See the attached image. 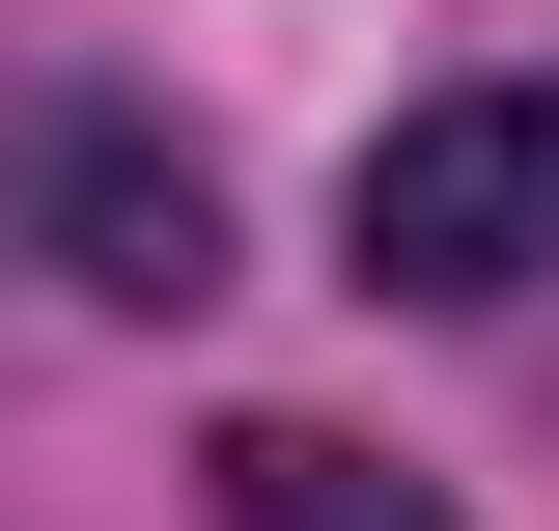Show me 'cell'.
<instances>
[{
  "label": "cell",
  "mask_w": 559,
  "mask_h": 531,
  "mask_svg": "<svg viewBox=\"0 0 559 531\" xmlns=\"http://www.w3.org/2000/svg\"><path fill=\"white\" fill-rule=\"evenodd\" d=\"M57 252H84V308H224V168L197 140H57Z\"/></svg>",
  "instance_id": "cell-2"
},
{
  "label": "cell",
  "mask_w": 559,
  "mask_h": 531,
  "mask_svg": "<svg viewBox=\"0 0 559 531\" xmlns=\"http://www.w3.org/2000/svg\"><path fill=\"white\" fill-rule=\"evenodd\" d=\"M336 252H364V308H503V280H559V84H419V113H364Z\"/></svg>",
  "instance_id": "cell-1"
},
{
  "label": "cell",
  "mask_w": 559,
  "mask_h": 531,
  "mask_svg": "<svg viewBox=\"0 0 559 531\" xmlns=\"http://www.w3.org/2000/svg\"><path fill=\"white\" fill-rule=\"evenodd\" d=\"M224 531H448V475L336 448V420H224Z\"/></svg>",
  "instance_id": "cell-3"
}]
</instances>
